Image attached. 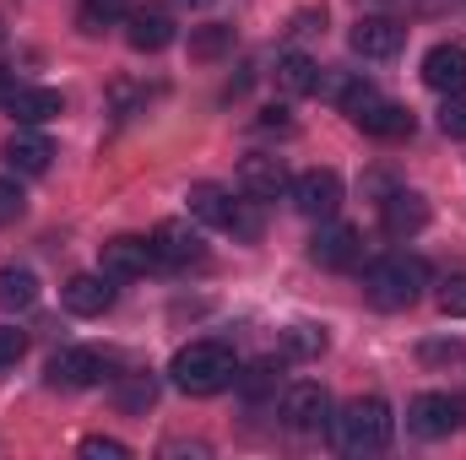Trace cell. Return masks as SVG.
I'll list each match as a JSON object with an SVG mask.
<instances>
[{"instance_id": "6da1fadb", "label": "cell", "mask_w": 466, "mask_h": 460, "mask_svg": "<svg viewBox=\"0 0 466 460\" xmlns=\"http://www.w3.org/2000/svg\"><path fill=\"white\" fill-rule=\"evenodd\" d=\"M168 374L185 395H223L228 385H238V357L228 342H190L174 352Z\"/></svg>"}, {"instance_id": "7a4b0ae2", "label": "cell", "mask_w": 466, "mask_h": 460, "mask_svg": "<svg viewBox=\"0 0 466 460\" xmlns=\"http://www.w3.org/2000/svg\"><path fill=\"white\" fill-rule=\"evenodd\" d=\"M423 287H429V265H423L418 255H385V260H374V265H369V276H363L369 304H374V309H385V315L412 309V304L423 298Z\"/></svg>"}, {"instance_id": "3957f363", "label": "cell", "mask_w": 466, "mask_h": 460, "mask_svg": "<svg viewBox=\"0 0 466 460\" xmlns=\"http://www.w3.org/2000/svg\"><path fill=\"white\" fill-rule=\"evenodd\" d=\"M390 434H396V417H390V406H385L380 395H358V401L342 406V417H337V439H342L348 455H374V450H385Z\"/></svg>"}, {"instance_id": "277c9868", "label": "cell", "mask_w": 466, "mask_h": 460, "mask_svg": "<svg viewBox=\"0 0 466 460\" xmlns=\"http://www.w3.org/2000/svg\"><path fill=\"white\" fill-rule=\"evenodd\" d=\"M147 244H152V260H157V265H168V271H196V265H207V238L190 228L185 217L157 223Z\"/></svg>"}, {"instance_id": "5b68a950", "label": "cell", "mask_w": 466, "mask_h": 460, "mask_svg": "<svg viewBox=\"0 0 466 460\" xmlns=\"http://www.w3.org/2000/svg\"><path fill=\"white\" fill-rule=\"evenodd\" d=\"M288 195H293L299 217H309V223H331V217L342 212V179H337L331 168H309V174H299V179L288 185Z\"/></svg>"}, {"instance_id": "8992f818", "label": "cell", "mask_w": 466, "mask_h": 460, "mask_svg": "<svg viewBox=\"0 0 466 460\" xmlns=\"http://www.w3.org/2000/svg\"><path fill=\"white\" fill-rule=\"evenodd\" d=\"M104 379H109V357L98 346H66L49 357V385H60V390H93Z\"/></svg>"}, {"instance_id": "52a82bcc", "label": "cell", "mask_w": 466, "mask_h": 460, "mask_svg": "<svg viewBox=\"0 0 466 460\" xmlns=\"http://www.w3.org/2000/svg\"><path fill=\"white\" fill-rule=\"evenodd\" d=\"M282 423H288L293 434H320V428H331L337 417H331V395H326V385H315V379L288 385V395H282Z\"/></svg>"}, {"instance_id": "ba28073f", "label": "cell", "mask_w": 466, "mask_h": 460, "mask_svg": "<svg viewBox=\"0 0 466 460\" xmlns=\"http://www.w3.org/2000/svg\"><path fill=\"white\" fill-rule=\"evenodd\" d=\"M407 428H412L418 439H451V434L461 428V401H456V395H440V390H423V395H412V406H407Z\"/></svg>"}, {"instance_id": "9c48e42d", "label": "cell", "mask_w": 466, "mask_h": 460, "mask_svg": "<svg viewBox=\"0 0 466 460\" xmlns=\"http://www.w3.org/2000/svg\"><path fill=\"white\" fill-rule=\"evenodd\" d=\"M179 38V27H174V11H163V5H136L130 16H125V44L136 49V55H157V49H168Z\"/></svg>"}, {"instance_id": "30bf717a", "label": "cell", "mask_w": 466, "mask_h": 460, "mask_svg": "<svg viewBox=\"0 0 466 460\" xmlns=\"http://www.w3.org/2000/svg\"><path fill=\"white\" fill-rule=\"evenodd\" d=\"M348 44H352V55H363V60H396L401 44H407V27L390 22V16H358Z\"/></svg>"}, {"instance_id": "8fae6325", "label": "cell", "mask_w": 466, "mask_h": 460, "mask_svg": "<svg viewBox=\"0 0 466 460\" xmlns=\"http://www.w3.org/2000/svg\"><path fill=\"white\" fill-rule=\"evenodd\" d=\"M157 260H152V244L147 238H130V233H119L109 238L104 249H98V271L104 276H115V282H136V276H147Z\"/></svg>"}, {"instance_id": "7c38bea8", "label": "cell", "mask_w": 466, "mask_h": 460, "mask_svg": "<svg viewBox=\"0 0 466 460\" xmlns=\"http://www.w3.org/2000/svg\"><path fill=\"white\" fill-rule=\"evenodd\" d=\"M60 298H66L71 315L98 320V315L115 309V276H104V271H82V276H71V282L60 287Z\"/></svg>"}, {"instance_id": "4fadbf2b", "label": "cell", "mask_w": 466, "mask_h": 460, "mask_svg": "<svg viewBox=\"0 0 466 460\" xmlns=\"http://www.w3.org/2000/svg\"><path fill=\"white\" fill-rule=\"evenodd\" d=\"M309 255H315L326 271H352V265L363 260V233L348 228V223H320L315 244H309Z\"/></svg>"}, {"instance_id": "5bb4252c", "label": "cell", "mask_w": 466, "mask_h": 460, "mask_svg": "<svg viewBox=\"0 0 466 460\" xmlns=\"http://www.w3.org/2000/svg\"><path fill=\"white\" fill-rule=\"evenodd\" d=\"M293 179H288V168H282V157H266V152H255V157H244L238 163V190L249 195V201H277L282 190H288Z\"/></svg>"}, {"instance_id": "9a60e30c", "label": "cell", "mask_w": 466, "mask_h": 460, "mask_svg": "<svg viewBox=\"0 0 466 460\" xmlns=\"http://www.w3.org/2000/svg\"><path fill=\"white\" fill-rule=\"evenodd\" d=\"M380 228L390 233V238H412V233L429 228V201L418 195V190H390L385 201H380Z\"/></svg>"}, {"instance_id": "2e32d148", "label": "cell", "mask_w": 466, "mask_h": 460, "mask_svg": "<svg viewBox=\"0 0 466 460\" xmlns=\"http://www.w3.org/2000/svg\"><path fill=\"white\" fill-rule=\"evenodd\" d=\"M423 82H429L434 93H445V98L466 93V49L461 44H434V49L423 55Z\"/></svg>"}, {"instance_id": "e0dca14e", "label": "cell", "mask_w": 466, "mask_h": 460, "mask_svg": "<svg viewBox=\"0 0 466 460\" xmlns=\"http://www.w3.org/2000/svg\"><path fill=\"white\" fill-rule=\"evenodd\" d=\"M0 157H5L11 174H44L49 157H55V146H49V135H44L38 125H22V130L0 146Z\"/></svg>"}, {"instance_id": "ac0fdd59", "label": "cell", "mask_w": 466, "mask_h": 460, "mask_svg": "<svg viewBox=\"0 0 466 460\" xmlns=\"http://www.w3.org/2000/svg\"><path fill=\"white\" fill-rule=\"evenodd\" d=\"M352 125L363 130V135H374V141H407L412 135V115L401 109V104H385V98H374V104H363Z\"/></svg>"}, {"instance_id": "d6986e66", "label": "cell", "mask_w": 466, "mask_h": 460, "mask_svg": "<svg viewBox=\"0 0 466 460\" xmlns=\"http://www.w3.org/2000/svg\"><path fill=\"white\" fill-rule=\"evenodd\" d=\"M60 109H66V104H60L55 87H27V82H16L11 98H5V115L16 119V125H49Z\"/></svg>"}, {"instance_id": "ffe728a7", "label": "cell", "mask_w": 466, "mask_h": 460, "mask_svg": "<svg viewBox=\"0 0 466 460\" xmlns=\"http://www.w3.org/2000/svg\"><path fill=\"white\" fill-rule=\"evenodd\" d=\"M185 206H190V217H196V223H207V228H228V217H233V195L223 190V185H212V179L190 185Z\"/></svg>"}, {"instance_id": "44dd1931", "label": "cell", "mask_w": 466, "mask_h": 460, "mask_svg": "<svg viewBox=\"0 0 466 460\" xmlns=\"http://www.w3.org/2000/svg\"><path fill=\"white\" fill-rule=\"evenodd\" d=\"M277 82H282V93L309 98V93L320 87V60H315V55H304V49H288V55L277 60Z\"/></svg>"}, {"instance_id": "7402d4cb", "label": "cell", "mask_w": 466, "mask_h": 460, "mask_svg": "<svg viewBox=\"0 0 466 460\" xmlns=\"http://www.w3.org/2000/svg\"><path fill=\"white\" fill-rule=\"evenodd\" d=\"M38 304V276L27 265H5L0 271V309L16 315V309H33Z\"/></svg>"}, {"instance_id": "603a6c76", "label": "cell", "mask_w": 466, "mask_h": 460, "mask_svg": "<svg viewBox=\"0 0 466 460\" xmlns=\"http://www.w3.org/2000/svg\"><path fill=\"white\" fill-rule=\"evenodd\" d=\"M326 346H331L326 325H309V320H299V325H288V331H282V357H293V363H309V357H320Z\"/></svg>"}, {"instance_id": "cb8c5ba5", "label": "cell", "mask_w": 466, "mask_h": 460, "mask_svg": "<svg viewBox=\"0 0 466 460\" xmlns=\"http://www.w3.org/2000/svg\"><path fill=\"white\" fill-rule=\"evenodd\" d=\"M130 11H136L130 0H82V11H76V27H82V33H104V27L125 22Z\"/></svg>"}, {"instance_id": "d4e9b609", "label": "cell", "mask_w": 466, "mask_h": 460, "mask_svg": "<svg viewBox=\"0 0 466 460\" xmlns=\"http://www.w3.org/2000/svg\"><path fill=\"white\" fill-rule=\"evenodd\" d=\"M233 49V27L228 22H207L190 33V60H223Z\"/></svg>"}, {"instance_id": "484cf974", "label": "cell", "mask_w": 466, "mask_h": 460, "mask_svg": "<svg viewBox=\"0 0 466 460\" xmlns=\"http://www.w3.org/2000/svg\"><path fill=\"white\" fill-rule=\"evenodd\" d=\"M152 401H157V379H152V374H130V379L119 385V406H125V412H147Z\"/></svg>"}, {"instance_id": "4316f807", "label": "cell", "mask_w": 466, "mask_h": 460, "mask_svg": "<svg viewBox=\"0 0 466 460\" xmlns=\"http://www.w3.org/2000/svg\"><path fill=\"white\" fill-rule=\"evenodd\" d=\"M440 130H445L451 141H466V93L445 98V109H440Z\"/></svg>"}, {"instance_id": "83f0119b", "label": "cell", "mask_w": 466, "mask_h": 460, "mask_svg": "<svg viewBox=\"0 0 466 460\" xmlns=\"http://www.w3.org/2000/svg\"><path fill=\"white\" fill-rule=\"evenodd\" d=\"M440 315L445 320H466V276H451L440 287Z\"/></svg>"}, {"instance_id": "f1b7e54d", "label": "cell", "mask_w": 466, "mask_h": 460, "mask_svg": "<svg viewBox=\"0 0 466 460\" xmlns=\"http://www.w3.org/2000/svg\"><path fill=\"white\" fill-rule=\"evenodd\" d=\"M238 385H244L249 395H266V390L277 385V363L266 357V363H255V368H244V374H238Z\"/></svg>"}, {"instance_id": "f546056e", "label": "cell", "mask_w": 466, "mask_h": 460, "mask_svg": "<svg viewBox=\"0 0 466 460\" xmlns=\"http://www.w3.org/2000/svg\"><path fill=\"white\" fill-rule=\"evenodd\" d=\"M27 212V195H22V185L16 179H0V223H16Z\"/></svg>"}, {"instance_id": "4dcf8cb0", "label": "cell", "mask_w": 466, "mask_h": 460, "mask_svg": "<svg viewBox=\"0 0 466 460\" xmlns=\"http://www.w3.org/2000/svg\"><path fill=\"white\" fill-rule=\"evenodd\" d=\"M22 352H27V336H22L16 325H0V368H16Z\"/></svg>"}, {"instance_id": "1f68e13d", "label": "cell", "mask_w": 466, "mask_h": 460, "mask_svg": "<svg viewBox=\"0 0 466 460\" xmlns=\"http://www.w3.org/2000/svg\"><path fill=\"white\" fill-rule=\"evenodd\" d=\"M82 455H87V460H125L130 450H125L119 439H104V434H93V439H82Z\"/></svg>"}, {"instance_id": "d6a6232c", "label": "cell", "mask_w": 466, "mask_h": 460, "mask_svg": "<svg viewBox=\"0 0 466 460\" xmlns=\"http://www.w3.org/2000/svg\"><path fill=\"white\" fill-rule=\"evenodd\" d=\"M320 27H326V11H299L288 33H293V38H309V33H320Z\"/></svg>"}, {"instance_id": "836d02e7", "label": "cell", "mask_w": 466, "mask_h": 460, "mask_svg": "<svg viewBox=\"0 0 466 460\" xmlns=\"http://www.w3.org/2000/svg\"><path fill=\"white\" fill-rule=\"evenodd\" d=\"M456 352H461L456 342H429L423 346V363H445V357H456Z\"/></svg>"}, {"instance_id": "e575fe53", "label": "cell", "mask_w": 466, "mask_h": 460, "mask_svg": "<svg viewBox=\"0 0 466 460\" xmlns=\"http://www.w3.org/2000/svg\"><path fill=\"white\" fill-rule=\"evenodd\" d=\"M260 130H288V109H266L260 115Z\"/></svg>"}, {"instance_id": "d590c367", "label": "cell", "mask_w": 466, "mask_h": 460, "mask_svg": "<svg viewBox=\"0 0 466 460\" xmlns=\"http://www.w3.org/2000/svg\"><path fill=\"white\" fill-rule=\"evenodd\" d=\"M11 87H16V76H11V71L0 65V109H5V98H11Z\"/></svg>"}, {"instance_id": "8d00e7d4", "label": "cell", "mask_w": 466, "mask_h": 460, "mask_svg": "<svg viewBox=\"0 0 466 460\" xmlns=\"http://www.w3.org/2000/svg\"><path fill=\"white\" fill-rule=\"evenodd\" d=\"M179 5H212V0H179Z\"/></svg>"}]
</instances>
